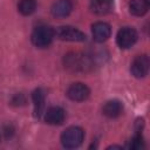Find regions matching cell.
Here are the masks:
<instances>
[{"mask_svg":"<svg viewBox=\"0 0 150 150\" xmlns=\"http://www.w3.org/2000/svg\"><path fill=\"white\" fill-rule=\"evenodd\" d=\"M108 149H122L121 146H117V145H112V146H109Z\"/></svg>","mask_w":150,"mask_h":150,"instance_id":"obj_17","label":"cell"},{"mask_svg":"<svg viewBox=\"0 0 150 150\" xmlns=\"http://www.w3.org/2000/svg\"><path fill=\"white\" fill-rule=\"evenodd\" d=\"M84 131L80 127H69L61 135V143L67 149H74L82 144Z\"/></svg>","mask_w":150,"mask_h":150,"instance_id":"obj_2","label":"cell"},{"mask_svg":"<svg viewBox=\"0 0 150 150\" xmlns=\"http://www.w3.org/2000/svg\"><path fill=\"white\" fill-rule=\"evenodd\" d=\"M122 110H123V104L118 100H110V101L105 102V104L102 108L103 115L109 118H115V117L120 116Z\"/></svg>","mask_w":150,"mask_h":150,"instance_id":"obj_12","label":"cell"},{"mask_svg":"<svg viewBox=\"0 0 150 150\" xmlns=\"http://www.w3.org/2000/svg\"><path fill=\"white\" fill-rule=\"evenodd\" d=\"M73 11V4L70 0H57L52 6V14L55 18H66Z\"/></svg>","mask_w":150,"mask_h":150,"instance_id":"obj_10","label":"cell"},{"mask_svg":"<svg viewBox=\"0 0 150 150\" xmlns=\"http://www.w3.org/2000/svg\"><path fill=\"white\" fill-rule=\"evenodd\" d=\"M149 67H150V61L149 57L146 55H138L134 59V61L131 62L130 66V71L131 74L137 77V79H142L144 76L148 75L149 71Z\"/></svg>","mask_w":150,"mask_h":150,"instance_id":"obj_6","label":"cell"},{"mask_svg":"<svg viewBox=\"0 0 150 150\" xmlns=\"http://www.w3.org/2000/svg\"><path fill=\"white\" fill-rule=\"evenodd\" d=\"M91 34H93V39L96 42H104L110 38L111 28L105 22H102V21L95 22L91 27Z\"/></svg>","mask_w":150,"mask_h":150,"instance_id":"obj_8","label":"cell"},{"mask_svg":"<svg viewBox=\"0 0 150 150\" xmlns=\"http://www.w3.org/2000/svg\"><path fill=\"white\" fill-rule=\"evenodd\" d=\"M33 103H34V112L36 117H40L45 109V101H46V94L43 89L38 88L33 91Z\"/></svg>","mask_w":150,"mask_h":150,"instance_id":"obj_13","label":"cell"},{"mask_svg":"<svg viewBox=\"0 0 150 150\" xmlns=\"http://www.w3.org/2000/svg\"><path fill=\"white\" fill-rule=\"evenodd\" d=\"M55 36L62 41H71V42H82L86 41V35L80 29L71 26H61L55 30Z\"/></svg>","mask_w":150,"mask_h":150,"instance_id":"obj_4","label":"cell"},{"mask_svg":"<svg viewBox=\"0 0 150 150\" xmlns=\"http://www.w3.org/2000/svg\"><path fill=\"white\" fill-rule=\"evenodd\" d=\"M137 38V32L132 27H123L116 35V42L120 48L128 49L136 43Z\"/></svg>","mask_w":150,"mask_h":150,"instance_id":"obj_5","label":"cell"},{"mask_svg":"<svg viewBox=\"0 0 150 150\" xmlns=\"http://www.w3.org/2000/svg\"><path fill=\"white\" fill-rule=\"evenodd\" d=\"M89 95H90V90L84 83H80V82L73 83L67 89V96L75 102H82L87 100Z\"/></svg>","mask_w":150,"mask_h":150,"instance_id":"obj_7","label":"cell"},{"mask_svg":"<svg viewBox=\"0 0 150 150\" xmlns=\"http://www.w3.org/2000/svg\"><path fill=\"white\" fill-rule=\"evenodd\" d=\"M90 9L94 14L105 15L114 9V0H90Z\"/></svg>","mask_w":150,"mask_h":150,"instance_id":"obj_11","label":"cell"},{"mask_svg":"<svg viewBox=\"0 0 150 150\" xmlns=\"http://www.w3.org/2000/svg\"><path fill=\"white\" fill-rule=\"evenodd\" d=\"M129 148L130 149H134V150H139V149H143L144 148V141H143V137H142L141 132H137L132 137V139L130 141Z\"/></svg>","mask_w":150,"mask_h":150,"instance_id":"obj_16","label":"cell"},{"mask_svg":"<svg viewBox=\"0 0 150 150\" xmlns=\"http://www.w3.org/2000/svg\"><path fill=\"white\" fill-rule=\"evenodd\" d=\"M54 38H55V30L46 25L38 26L32 33V42L34 46L39 48L48 47Z\"/></svg>","mask_w":150,"mask_h":150,"instance_id":"obj_1","label":"cell"},{"mask_svg":"<svg viewBox=\"0 0 150 150\" xmlns=\"http://www.w3.org/2000/svg\"><path fill=\"white\" fill-rule=\"evenodd\" d=\"M129 11L135 16H143L149 11V0H130Z\"/></svg>","mask_w":150,"mask_h":150,"instance_id":"obj_14","label":"cell"},{"mask_svg":"<svg viewBox=\"0 0 150 150\" xmlns=\"http://www.w3.org/2000/svg\"><path fill=\"white\" fill-rule=\"evenodd\" d=\"M66 118V112L61 107H50L45 114V121L52 125L62 124Z\"/></svg>","mask_w":150,"mask_h":150,"instance_id":"obj_9","label":"cell"},{"mask_svg":"<svg viewBox=\"0 0 150 150\" xmlns=\"http://www.w3.org/2000/svg\"><path fill=\"white\" fill-rule=\"evenodd\" d=\"M64 66L71 71H86L93 66V62L88 55L73 53L64 57Z\"/></svg>","mask_w":150,"mask_h":150,"instance_id":"obj_3","label":"cell"},{"mask_svg":"<svg viewBox=\"0 0 150 150\" xmlns=\"http://www.w3.org/2000/svg\"><path fill=\"white\" fill-rule=\"evenodd\" d=\"M36 8V1L35 0H20L18 4V9L22 15H30L34 13Z\"/></svg>","mask_w":150,"mask_h":150,"instance_id":"obj_15","label":"cell"}]
</instances>
